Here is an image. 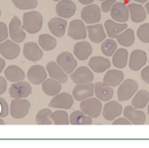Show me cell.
Listing matches in <instances>:
<instances>
[{
    "label": "cell",
    "instance_id": "33",
    "mask_svg": "<svg viewBox=\"0 0 149 148\" xmlns=\"http://www.w3.org/2000/svg\"><path fill=\"white\" fill-rule=\"evenodd\" d=\"M128 61V51L125 48H119L113 54L112 63L117 68H124Z\"/></svg>",
    "mask_w": 149,
    "mask_h": 148
},
{
    "label": "cell",
    "instance_id": "42",
    "mask_svg": "<svg viewBox=\"0 0 149 148\" xmlns=\"http://www.w3.org/2000/svg\"><path fill=\"white\" fill-rule=\"evenodd\" d=\"M10 113V108L8 106V104L6 103V101L0 97V117H6L8 116V114Z\"/></svg>",
    "mask_w": 149,
    "mask_h": 148
},
{
    "label": "cell",
    "instance_id": "23",
    "mask_svg": "<svg viewBox=\"0 0 149 148\" xmlns=\"http://www.w3.org/2000/svg\"><path fill=\"white\" fill-rule=\"evenodd\" d=\"M47 26L54 36L61 38L65 34L68 22L62 18H53L48 21Z\"/></svg>",
    "mask_w": 149,
    "mask_h": 148
},
{
    "label": "cell",
    "instance_id": "43",
    "mask_svg": "<svg viewBox=\"0 0 149 148\" xmlns=\"http://www.w3.org/2000/svg\"><path fill=\"white\" fill-rule=\"evenodd\" d=\"M8 38V28L4 22H0V43Z\"/></svg>",
    "mask_w": 149,
    "mask_h": 148
},
{
    "label": "cell",
    "instance_id": "46",
    "mask_svg": "<svg viewBox=\"0 0 149 148\" xmlns=\"http://www.w3.org/2000/svg\"><path fill=\"white\" fill-rule=\"evenodd\" d=\"M7 90V81L3 76H0V96L3 95Z\"/></svg>",
    "mask_w": 149,
    "mask_h": 148
},
{
    "label": "cell",
    "instance_id": "53",
    "mask_svg": "<svg viewBox=\"0 0 149 148\" xmlns=\"http://www.w3.org/2000/svg\"><path fill=\"white\" fill-rule=\"evenodd\" d=\"M123 1H124L125 3H129V2L131 1V0H123Z\"/></svg>",
    "mask_w": 149,
    "mask_h": 148
},
{
    "label": "cell",
    "instance_id": "12",
    "mask_svg": "<svg viewBox=\"0 0 149 148\" xmlns=\"http://www.w3.org/2000/svg\"><path fill=\"white\" fill-rule=\"evenodd\" d=\"M74 104L73 97L66 92L60 93L54 96V97L48 104V106L55 108V109H62L68 110L72 107Z\"/></svg>",
    "mask_w": 149,
    "mask_h": 148
},
{
    "label": "cell",
    "instance_id": "4",
    "mask_svg": "<svg viewBox=\"0 0 149 148\" xmlns=\"http://www.w3.org/2000/svg\"><path fill=\"white\" fill-rule=\"evenodd\" d=\"M30 106V102L26 99H13L10 106V114L15 119H21L28 114Z\"/></svg>",
    "mask_w": 149,
    "mask_h": 148
},
{
    "label": "cell",
    "instance_id": "36",
    "mask_svg": "<svg viewBox=\"0 0 149 148\" xmlns=\"http://www.w3.org/2000/svg\"><path fill=\"white\" fill-rule=\"evenodd\" d=\"M57 41L54 37L50 36L49 34L44 33L39 37V46L41 49L45 51H51L56 47Z\"/></svg>",
    "mask_w": 149,
    "mask_h": 148
},
{
    "label": "cell",
    "instance_id": "21",
    "mask_svg": "<svg viewBox=\"0 0 149 148\" xmlns=\"http://www.w3.org/2000/svg\"><path fill=\"white\" fill-rule=\"evenodd\" d=\"M47 71L50 78L56 80L60 83H67L68 77L67 74L61 68V67L54 61H50L47 64Z\"/></svg>",
    "mask_w": 149,
    "mask_h": 148
},
{
    "label": "cell",
    "instance_id": "7",
    "mask_svg": "<svg viewBox=\"0 0 149 148\" xmlns=\"http://www.w3.org/2000/svg\"><path fill=\"white\" fill-rule=\"evenodd\" d=\"M81 17L84 22L89 25L97 24L101 19V10L97 5H88L83 8Z\"/></svg>",
    "mask_w": 149,
    "mask_h": 148
},
{
    "label": "cell",
    "instance_id": "3",
    "mask_svg": "<svg viewBox=\"0 0 149 148\" xmlns=\"http://www.w3.org/2000/svg\"><path fill=\"white\" fill-rule=\"evenodd\" d=\"M118 90V98L119 102H124L131 99L138 91L139 84L132 79H126L119 84Z\"/></svg>",
    "mask_w": 149,
    "mask_h": 148
},
{
    "label": "cell",
    "instance_id": "25",
    "mask_svg": "<svg viewBox=\"0 0 149 148\" xmlns=\"http://www.w3.org/2000/svg\"><path fill=\"white\" fill-rule=\"evenodd\" d=\"M129 11V15H131V19L134 23L143 22L146 19V12L145 8L140 4L132 3L127 6Z\"/></svg>",
    "mask_w": 149,
    "mask_h": 148
},
{
    "label": "cell",
    "instance_id": "22",
    "mask_svg": "<svg viewBox=\"0 0 149 148\" xmlns=\"http://www.w3.org/2000/svg\"><path fill=\"white\" fill-rule=\"evenodd\" d=\"M87 29V34L90 38V40L93 43H101L106 39V34L104 29L103 25L101 24H93L90 25L86 27Z\"/></svg>",
    "mask_w": 149,
    "mask_h": 148
},
{
    "label": "cell",
    "instance_id": "47",
    "mask_svg": "<svg viewBox=\"0 0 149 148\" xmlns=\"http://www.w3.org/2000/svg\"><path fill=\"white\" fill-rule=\"evenodd\" d=\"M113 124L114 125H120V124L121 125H128V124H131V122L125 117H118L116 120L114 119Z\"/></svg>",
    "mask_w": 149,
    "mask_h": 148
},
{
    "label": "cell",
    "instance_id": "51",
    "mask_svg": "<svg viewBox=\"0 0 149 148\" xmlns=\"http://www.w3.org/2000/svg\"><path fill=\"white\" fill-rule=\"evenodd\" d=\"M133 1H136L138 4H144L145 2L148 1V0H133Z\"/></svg>",
    "mask_w": 149,
    "mask_h": 148
},
{
    "label": "cell",
    "instance_id": "39",
    "mask_svg": "<svg viewBox=\"0 0 149 148\" xmlns=\"http://www.w3.org/2000/svg\"><path fill=\"white\" fill-rule=\"evenodd\" d=\"M52 113L50 109H43L40 110L35 117L36 123L40 125H50L53 124V121L49 118L50 114Z\"/></svg>",
    "mask_w": 149,
    "mask_h": 148
},
{
    "label": "cell",
    "instance_id": "2",
    "mask_svg": "<svg viewBox=\"0 0 149 148\" xmlns=\"http://www.w3.org/2000/svg\"><path fill=\"white\" fill-rule=\"evenodd\" d=\"M80 108L81 111H83L85 115L91 117V118H96L101 114L103 105L101 101L97 98L90 97L81 101Z\"/></svg>",
    "mask_w": 149,
    "mask_h": 148
},
{
    "label": "cell",
    "instance_id": "13",
    "mask_svg": "<svg viewBox=\"0 0 149 148\" xmlns=\"http://www.w3.org/2000/svg\"><path fill=\"white\" fill-rule=\"evenodd\" d=\"M77 6L71 0H61L55 6V12L60 18L69 19L76 13Z\"/></svg>",
    "mask_w": 149,
    "mask_h": 148
},
{
    "label": "cell",
    "instance_id": "16",
    "mask_svg": "<svg viewBox=\"0 0 149 148\" xmlns=\"http://www.w3.org/2000/svg\"><path fill=\"white\" fill-rule=\"evenodd\" d=\"M47 78V74L45 68L40 65L31 67L27 72V79L33 84H41Z\"/></svg>",
    "mask_w": 149,
    "mask_h": 148
},
{
    "label": "cell",
    "instance_id": "52",
    "mask_svg": "<svg viewBox=\"0 0 149 148\" xmlns=\"http://www.w3.org/2000/svg\"><path fill=\"white\" fill-rule=\"evenodd\" d=\"M6 124V122L2 119V117H0V125H4Z\"/></svg>",
    "mask_w": 149,
    "mask_h": 148
},
{
    "label": "cell",
    "instance_id": "27",
    "mask_svg": "<svg viewBox=\"0 0 149 148\" xmlns=\"http://www.w3.org/2000/svg\"><path fill=\"white\" fill-rule=\"evenodd\" d=\"M124 73L120 70L111 69L107 71L104 77V83L110 87H117L124 81Z\"/></svg>",
    "mask_w": 149,
    "mask_h": 148
},
{
    "label": "cell",
    "instance_id": "31",
    "mask_svg": "<svg viewBox=\"0 0 149 148\" xmlns=\"http://www.w3.org/2000/svg\"><path fill=\"white\" fill-rule=\"evenodd\" d=\"M42 90L47 96L53 97L59 94V92L61 90V85L54 79H46L42 83Z\"/></svg>",
    "mask_w": 149,
    "mask_h": 148
},
{
    "label": "cell",
    "instance_id": "24",
    "mask_svg": "<svg viewBox=\"0 0 149 148\" xmlns=\"http://www.w3.org/2000/svg\"><path fill=\"white\" fill-rule=\"evenodd\" d=\"M113 90L111 87L104 84V83H97L94 84V94L96 95L97 98L103 102L110 101L113 97Z\"/></svg>",
    "mask_w": 149,
    "mask_h": 148
},
{
    "label": "cell",
    "instance_id": "28",
    "mask_svg": "<svg viewBox=\"0 0 149 148\" xmlns=\"http://www.w3.org/2000/svg\"><path fill=\"white\" fill-rule=\"evenodd\" d=\"M90 68L96 73H103L110 68L111 62L108 59L101 56H94L89 61Z\"/></svg>",
    "mask_w": 149,
    "mask_h": 148
},
{
    "label": "cell",
    "instance_id": "6",
    "mask_svg": "<svg viewBox=\"0 0 149 148\" xmlns=\"http://www.w3.org/2000/svg\"><path fill=\"white\" fill-rule=\"evenodd\" d=\"M9 94L13 99L26 98L32 94V87L29 83L25 81L13 83L9 89Z\"/></svg>",
    "mask_w": 149,
    "mask_h": 148
},
{
    "label": "cell",
    "instance_id": "56",
    "mask_svg": "<svg viewBox=\"0 0 149 148\" xmlns=\"http://www.w3.org/2000/svg\"><path fill=\"white\" fill-rule=\"evenodd\" d=\"M148 114H149V104H148Z\"/></svg>",
    "mask_w": 149,
    "mask_h": 148
},
{
    "label": "cell",
    "instance_id": "37",
    "mask_svg": "<svg viewBox=\"0 0 149 148\" xmlns=\"http://www.w3.org/2000/svg\"><path fill=\"white\" fill-rule=\"evenodd\" d=\"M50 119L53 121L54 124L58 125H67L69 124L68 115L64 110H56L50 114Z\"/></svg>",
    "mask_w": 149,
    "mask_h": 148
},
{
    "label": "cell",
    "instance_id": "57",
    "mask_svg": "<svg viewBox=\"0 0 149 148\" xmlns=\"http://www.w3.org/2000/svg\"><path fill=\"white\" fill-rule=\"evenodd\" d=\"M98 1H104V0H98Z\"/></svg>",
    "mask_w": 149,
    "mask_h": 148
},
{
    "label": "cell",
    "instance_id": "18",
    "mask_svg": "<svg viewBox=\"0 0 149 148\" xmlns=\"http://www.w3.org/2000/svg\"><path fill=\"white\" fill-rule=\"evenodd\" d=\"M23 54L26 59L30 61H37L43 57V51L35 42L26 43L24 45Z\"/></svg>",
    "mask_w": 149,
    "mask_h": 148
},
{
    "label": "cell",
    "instance_id": "8",
    "mask_svg": "<svg viewBox=\"0 0 149 148\" xmlns=\"http://www.w3.org/2000/svg\"><path fill=\"white\" fill-rule=\"evenodd\" d=\"M56 63L66 74H71L77 67V61L69 52H62L56 58Z\"/></svg>",
    "mask_w": 149,
    "mask_h": 148
},
{
    "label": "cell",
    "instance_id": "10",
    "mask_svg": "<svg viewBox=\"0 0 149 148\" xmlns=\"http://www.w3.org/2000/svg\"><path fill=\"white\" fill-rule=\"evenodd\" d=\"M0 54L7 60H14L20 54V47L12 40H6L0 43Z\"/></svg>",
    "mask_w": 149,
    "mask_h": 148
},
{
    "label": "cell",
    "instance_id": "15",
    "mask_svg": "<svg viewBox=\"0 0 149 148\" xmlns=\"http://www.w3.org/2000/svg\"><path fill=\"white\" fill-rule=\"evenodd\" d=\"M111 16L112 19L118 23H125L129 19V11L125 4L118 2L111 8Z\"/></svg>",
    "mask_w": 149,
    "mask_h": 148
},
{
    "label": "cell",
    "instance_id": "11",
    "mask_svg": "<svg viewBox=\"0 0 149 148\" xmlns=\"http://www.w3.org/2000/svg\"><path fill=\"white\" fill-rule=\"evenodd\" d=\"M9 35L12 40L16 43H20L26 39V33L23 31L21 21L17 16H14L10 22Z\"/></svg>",
    "mask_w": 149,
    "mask_h": 148
},
{
    "label": "cell",
    "instance_id": "45",
    "mask_svg": "<svg viewBox=\"0 0 149 148\" xmlns=\"http://www.w3.org/2000/svg\"><path fill=\"white\" fill-rule=\"evenodd\" d=\"M141 78L146 83L149 84V66H146L142 69V71H141Z\"/></svg>",
    "mask_w": 149,
    "mask_h": 148
},
{
    "label": "cell",
    "instance_id": "1",
    "mask_svg": "<svg viewBox=\"0 0 149 148\" xmlns=\"http://www.w3.org/2000/svg\"><path fill=\"white\" fill-rule=\"evenodd\" d=\"M43 25L42 15L36 11L27 12L23 15V26L22 28L25 29L28 33L34 34L40 31Z\"/></svg>",
    "mask_w": 149,
    "mask_h": 148
},
{
    "label": "cell",
    "instance_id": "14",
    "mask_svg": "<svg viewBox=\"0 0 149 148\" xmlns=\"http://www.w3.org/2000/svg\"><path fill=\"white\" fill-rule=\"evenodd\" d=\"M73 98L77 101H83L84 99L92 97L94 95V84L85 83V84H77L73 89Z\"/></svg>",
    "mask_w": 149,
    "mask_h": 148
},
{
    "label": "cell",
    "instance_id": "5",
    "mask_svg": "<svg viewBox=\"0 0 149 148\" xmlns=\"http://www.w3.org/2000/svg\"><path fill=\"white\" fill-rule=\"evenodd\" d=\"M70 78L76 84H85L90 83L94 80V75L89 67L82 66L74 69L70 74Z\"/></svg>",
    "mask_w": 149,
    "mask_h": 148
},
{
    "label": "cell",
    "instance_id": "19",
    "mask_svg": "<svg viewBox=\"0 0 149 148\" xmlns=\"http://www.w3.org/2000/svg\"><path fill=\"white\" fill-rule=\"evenodd\" d=\"M146 60V54L143 50L136 49L131 54L129 60V67L132 71H138L145 66Z\"/></svg>",
    "mask_w": 149,
    "mask_h": 148
},
{
    "label": "cell",
    "instance_id": "34",
    "mask_svg": "<svg viewBox=\"0 0 149 148\" xmlns=\"http://www.w3.org/2000/svg\"><path fill=\"white\" fill-rule=\"evenodd\" d=\"M149 102V92L141 90L135 93L134 97L132 101V105L136 109H143L145 108Z\"/></svg>",
    "mask_w": 149,
    "mask_h": 148
},
{
    "label": "cell",
    "instance_id": "29",
    "mask_svg": "<svg viewBox=\"0 0 149 148\" xmlns=\"http://www.w3.org/2000/svg\"><path fill=\"white\" fill-rule=\"evenodd\" d=\"M5 76H6V79L12 83L24 81L26 77V75L24 71L22 70V68L15 65H11L6 68Z\"/></svg>",
    "mask_w": 149,
    "mask_h": 148
},
{
    "label": "cell",
    "instance_id": "48",
    "mask_svg": "<svg viewBox=\"0 0 149 148\" xmlns=\"http://www.w3.org/2000/svg\"><path fill=\"white\" fill-rule=\"evenodd\" d=\"M5 66H6V60L2 58H0V74L4 70Z\"/></svg>",
    "mask_w": 149,
    "mask_h": 148
},
{
    "label": "cell",
    "instance_id": "50",
    "mask_svg": "<svg viewBox=\"0 0 149 148\" xmlns=\"http://www.w3.org/2000/svg\"><path fill=\"white\" fill-rule=\"evenodd\" d=\"M145 8H146V12L149 14V1L146 4V6H145Z\"/></svg>",
    "mask_w": 149,
    "mask_h": 148
},
{
    "label": "cell",
    "instance_id": "20",
    "mask_svg": "<svg viewBox=\"0 0 149 148\" xmlns=\"http://www.w3.org/2000/svg\"><path fill=\"white\" fill-rule=\"evenodd\" d=\"M123 111L122 105L116 101H109L103 109V116L108 121H113Z\"/></svg>",
    "mask_w": 149,
    "mask_h": 148
},
{
    "label": "cell",
    "instance_id": "30",
    "mask_svg": "<svg viewBox=\"0 0 149 148\" xmlns=\"http://www.w3.org/2000/svg\"><path fill=\"white\" fill-rule=\"evenodd\" d=\"M104 27L107 33V35L111 39L116 38L119 33L124 32L128 26L125 23H117L114 20L108 19L104 23Z\"/></svg>",
    "mask_w": 149,
    "mask_h": 148
},
{
    "label": "cell",
    "instance_id": "17",
    "mask_svg": "<svg viewBox=\"0 0 149 148\" xmlns=\"http://www.w3.org/2000/svg\"><path fill=\"white\" fill-rule=\"evenodd\" d=\"M124 116L132 124H144L146 123V114L142 110L134 108L132 105L126 106L124 110Z\"/></svg>",
    "mask_w": 149,
    "mask_h": 148
},
{
    "label": "cell",
    "instance_id": "9",
    "mask_svg": "<svg viewBox=\"0 0 149 148\" xmlns=\"http://www.w3.org/2000/svg\"><path fill=\"white\" fill-rule=\"evenodd\" d=\"M68 34L73 40H85L87 38V29L84 22L80 19L72 20L68 29Z\"/></svg>",
    "mask_w": 149,
    "mask_h": 148
},
{
    "label": "cell",
    "instance_id": "54",
    "mask_svg": "<svg viewBox=\"0 0 149 148\" xmlns=\"http://www.w3.org/2000/svg\"><path fill=\"white\" fill-rule=\"evenodd\" d=\"M53 1H54V2H57V1H61V0H53Z\"/></svg>",
    "mask_w": 149,
    "mask_h": 148
},
{
    "label": "cell",
    "instance_id": "41",
    "mask_svg": "<svg viewBox=\"0 0 149 148\" xmlns=\"http://www.w3.org/2000/svg\"><path fill=\"white\" fill-rule=\"evenodd\" d=\"M137 36L143 43H149V23H145L138 28Z\"/></svg>",
    "mask_w": 149,
    "mask_h": 148
},
{
    "label": "cell",
    "instance_id": "32",
    "mask_svg": "<svg viewBox=\"0 0 149 148\" xmlns=\"http://www.w3.org/2000/svg\"><path fill=\"white\" fill-rule=\"evenodd\" d=\"M69 124L73 125H90L92 124V118L83 111L76 110L69 117Z\"/></svg>",
    "mask_w": 149,
    "mask_h": 148
},
{
    "label": "cell",
    "instance_id": "26",
    "mask_svg": "<svg viewBox=\"0 0 149 148\" xmlns=\"http://www.w3.org/2000/svg\"><path fill=\"white\" fill-rule=\"evenodd\" d=\"M74 54L78 60H85L92 54V47L87 41H80L74 46Z\"/></svg>",
    "mask_w": 149,
    "mask_h": 148
},
{
    "label": "cell",
    "instance_id": "35",
    "mask_svg": "<svg viewBox=\"0 0 149 148\" xmlns=\"http://www.w3.org/2000/svg\"><path fill=\"white\" fill-rule=\"evenodd\" d=\"M117 41L121 46L129 47L133 45L135 37H134V32L131 28H126L124 32L119 33L117 37Z\"/></svg>",
    "mask_w": 149,
    "mask_h": 148
},
{
    "label": "cell",
    "instance_id": "55",
    "mask_svg": "<svg viewBox=\"0 0 149 148\" xmlns=\"http://www.w3.org/2000/svg\"><path fill=\"white\" fill-rule=\"evenodd\" d=\"M1 14H2V12H1V9H0V17H1Z\"/></svg>",
    "mask_w": 149,
    "mask_h": 148
},
{
    "label": "cell",
    "instance_id": "49",
    "mask_svg": "<svg viewBox=\"0 0 149 148\" xmlns=\"http://www.w3.org/2000/svg\"><path fill=\"white\" fill-rule=\"evenodd\" d=\"M78 1L82 4V5H85V6H88V5H91L94 2V0H78Z\"/></svg>",
    "mask_w": 149,
    "mask_h": 148
},
{
    "label": "cell",
    "instance_id": "44",
    "mask_svg": "<svg viewBox=\"0 0 149 148\" xmlns=\"http://www.w3.org/2000/svg\"><path fill=\"white\" fill-rule=\"evenodd\" d=\"M117 0H104L103 1L102 5H101V9L104 13H108L110 12L111 6L116 3Z\"/></svg>",
    "mask_w": 149,
    "mask_h": 148
},
{
    "label": "cell",
    "instance_id": "40",
    "mask_svg": "<svg viewBox=\"0 0 149 148\" xmlns=\"http://www.w3.org/2000/svg\"><path fill=\"white\" fill-rule=\"evenodd\" d=\"M14 6L19 10H31L36 8L38 0H12Z\"/></svg>",
    "mask_w": 149,
    "mask_h": 148
},
{
    "label": "cell",
    "instance_id": "38",
    "mask_svg": "<svg viewBox=\"0 0 149 148\" xmlns=\"http://www.w3.org/2000/svg\"><path fill=\"white\" fill-rule=\"evenodd\" d=\"M117 48H118V44L113 39L104 40L101 45V51L107 57L112 56L113 54L116 52Z\"/></svg>",
    "mask_w": 149,
    "mask_h": 148
}]
</instances>
